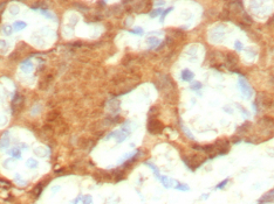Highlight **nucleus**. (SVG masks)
I'll use <instances>...</instances> for the list:
<instances>
[{"instance_id": "nucleus-5", "label": "nucleus", "mask_w": 274, "mask_h": 204, "mask_svg": "<svg viewBox=\"0 0 274 204\" xmlns=\"http://www.w3.org/2000/svg\"><path fill=\"white\" fill-rule=\"evenodd\" d=\"M20 69L25 74H31L33 71V69H34V64H33V62L31 60H26L20 64Z\"/></svg>"}, {"instance_id": "nucleus-29", "label": "nucleus", "mask_w": 274, "mask_h": 204, "mask_svg": "<svg viewBox=\"0 0 274 204\" xmlns=\"http://www.w3.org/2000/svg\"><path fill=\"white\" fill-rule=\"evenodd\" d=\"M202 88V84L199 82H194L193 84H191V89L192 90H199Z\"/></svg>"}, {"instance_id": "nucleus-13", "label": "nucleus", "mask_w": 274, "mask_h": 204, "mask_svg": "<svg viewBox=\"0 0 274 204\" xmlns=\"http://www.w3.org/2000/svg\"><path fill=\"white\" fill-rule=\"evenodd\" d=\"M25 27H26V24H25L24 21H15L13 25V29L14 30H16V32L22 30Z\"/></svg>"}, {"instance_id": "nucleus-3", "label": "nucleus", "mask_w": 274, "mask_h": 204, "mask_svg": "<svg viewBox=\"0 0 274 204\" xmlns=\"http://www.w3.org/2000/svg\"><path fill=\"white\" fill-rule=\"evenodd\" d=\"M159 181H161V183L163 184V187L166 188V189L175 188V186H176V183H177V181H175L173 178H170V177H168V176H163V175L159 177Z\"/></svg>"}, {"instance_id": "nucleus-27", "label": "nucleus", "mask_w": 274, "mask_h": 204, "mask_svg": "<svg viewBox=\"0 0 274 204\" xmlns=\"http://www.w3.org/2000/svg\"><path fill=\"white\" fill-rule=\"evenodd\" d=\"M40 12H41V14H43L45 16H47L48 19H51V20H54V15L52 13H49L48 11H45V10H40Z\"/></svg>"}, {"instance_id": "nucleus-1", "label": "nucleus", "mask_w": 274, "mask_h": 204, "mask_svg": "<svg viewBox=\"0 0 274 204\" xmlns=\"http://www.w3.org/2000/svg\"><path fill=\"white\" fill-rule=\"evenodd\" d=\"M163 130V125L156 119H151L148 122V131L152 134H158Z\"/></svg>"}, {"instance_id": "nucleus-18", "label": "nucleus", "mask_w": 274, "mask_h": 204, "mask_svg": "<svg viewBox=\"0 0 274 204\" xmlns=\"http://www.w3.org/2000/svg\"><path fill=\"white\" fill-rule=\"evenodd\" d=\"M229 181H230V178H225L224 181H221L220 183H218V184L216 186V189H217V190H221V189H224V188L227 186Z\"/></svg>"}, {"instance_id": "nucleus-16", "label": "nucleus", "mask_w": 274, "mask_h": 204, "mask_svg": "<svg viewBox=\"0 0 274 204\" xmlns=\"http://www.w3.org/2000/svg\"><path fill=\"white\" fill-rule=\"evenodd\" d=\"M10 153H11V155L13 156V159H15V160H20L21 159V152L18 150V148H13Z\"/></svg>"}, {"instance_id": "nucleus-6", "label": "nucleus", "mask_w": 274, "mask_h": 204, "mask_svg": "<svg viewBox=\"0 0 274 204\" xmlns=\"http://www.w3.org/2000/svg\"><path fill=\"white\" fill-rule=\"evenodd\" d=\"M8 146H10V134H8V132H5L0 139V150H6Z\"/></svg>"}, {"instance_id": "nucleus-21", "label": "nucleus", "mask_w": 274, "mask_h": 204, "mask_svg": "<svg viewBox=\"0 0 274 204\" xmlns=\"http://www.w3.org/2000/svg\"><path fill=\"white\" fill-rule=\"evenodd\" d=\"M8 10H10V13L12 14V15H16V14L20 12V10H19V7L16 5H11Z\"/></svg>"}, {"instance_id": "nucleus-32", "label": "nucleus", "mask_w": 274, "mask_h": 204, "mask_svg": "<svg viewBox=\"0 0 274 204\" xmlns=\"http://www.w3.org/2000/svg\"><path fill=\"white\" fill-rule=\"evenodd\" d=\"M81 200H82V197H81V196H77L74 201H71V202H70V204H77L79 203V201H81Z\"/></svg>"}, {"instance_id": "nucleus-8", "label": "nucleus", "mask_w": 274, "mask_h": 204, "mask_svg": "<svg viewBox=\"0 0 274 204\" xmlns=\"http://www.w3.org/2000/svg\"><path fill=\"white\" fill-rule=\"evenodd\" d=\"M22 103H24V97L20 95V94H18V95L14 97V99H13V106L14 108H16V106L21 108Z\"/></svg>"}, {"instance_id": "nucleus-25", "label": "nucleus", "mask_w": 274, "mask_h": 204, "mask_svg": "<svg viewBox=\"0 0 274 204\" xmlns=\"http://www.w3.org/2000/svg\"><path fill=\"white\" fill-rule=\"evenodd\" d=\"M15 182H16V183H19V184H20V186H22V187L26 184V182L21 180V175H20V174H15Z\"/></svg>"}, {"instance_id": "nucleus-11", "label": "nucleus", "mask_w": 274, "mask_h": 204, "mask_svg": "<svg viewBox=\"0 0 274 204\" xmlns=\"http://www.w3.org/2000/svg\"><path fill=\"white\" fill-rule=\"evenodd\" d=\"M26 166H27L28 168H31V169H35V168H38L39 163H38V161H36L35 159L31 158V159H28V160H27V162H26Z\"/></svg>"}, {"instance_id": "nucleus-24", "label": "nucleus", "mask_w": 274, "mask_h": 204, "mask_svg": "<svg viewBox=\"0 0 274 204\" xmlns=\"http://www.w3.org/2000/svg\"><path fill=\"white\" fill-rule=\"evenodd\" d=\"M172 10H173V7H169L168 10H165V11H163V13H162V16H161V22H164L165 16H166L168 14L170 13V12H171Z\"/></svg>"}, {"instance_id": "nucleus-30", "label": "nucleus", "mask_w": 274, "mask_h": 204, "mask_svg": "<svg viewBox=\"0 0 274 204\" xmlns=\"http://www.w3.org/2000/svg\"><path fill=\"white\" fill-rule=\"evenodd\" d=\"M130 33H133V34H143V29L142 28H139V27H137V28H135V29H133V30H130Z\"/></svg>"}, {"instance_id": "nucleus-7", "label": "nucleus", "mask_w": 274, "mask_h": 204, "mask_svg": "<svg viewBox=\"0 0 274 204\" xmlns=\"http://www.w3.org/2000/svg\"><path fill=\"white\" fill-rule=\"evenodd\" d=\"M180 77H182L183 81L191 82L192 80H193V77H194V74L192 72L191 70H189V69H184V70L182 71V74H180Z\"/></svg>"}, {"instance_id": "nucleus-22", "label": "nucleus", "mask_w": 274, "mask_h": 204, "mask_svg": "<svg viewBox=\"0 0 274 204\" xmlns=\"http://www.w3.org/2000/svg\"><path fill=\"white\" fill-rule=\"evenodd\" d=\"M7 48H8L7 42L4 40H0V53H5L7 50Z\"/></svg>"}, {"instance_id": "nucleus-12", "label": "nucleus", "mask_w": 274, "mask_h": 204, "mask_svg": "<svg viewBox=\"0 0 274 204\" xmlns=\"http://www.w3.org/2000/svg\"><path fill=\"white\" fill-rule=\"evenodd\" d=\"M137 153H138V152H131V153H127V154H124L123 156H122V159L120 160V163H124L125 161H129V160H130V158H134Z\"/></svg>"}, {"instance_id": "nucleus-33", "label": "nucleus", "mask_w": 274, "mask_h": 204, "mask_svg": "<svg viewBox=\"0 0 274 204\" xmlns=\"http://www.w3.org/2000/svg\"><path fill=\"white\" fill-rule=\"evenodd\" d=\"M184 132H185V133H186V136H189V138H190V139H193V136H192L191 133H190V132H189V131H188V128H185V127H184Z\"/></svg>"}, {"instance_id": "nucleus-31", "label": "nucleus", "mask_w": 274, "mask_h": 204, "mask_svg": "<svg viewBox=\"0 0 274 204\" xmlns=\"http://www.w3.org/2000/svg\"><path fill=\"white\" fill-rule=\"evenodd\" d=\"M60 189H61V187H60V186H55V187H52L51 191H52V194H56V192H59V191H60Z\"/></svg>"}, {"instance_id": "nucleus-10", "label": "nucleus", "mask_w": 274, "mask_h": 204, "mask_svg": "<svg viewBox=\"0 0 274 204\" xmlns=\"http://www.w3.org/2000/svg\"><path fill=\"white\" fill-rule=\"evenodd\" d=\"M175 189L179 191H189L190 190V187L186 183H179V182H177L176 186H175Z\"/></svg>"}, {"instance_id": "nucleus-36", "label": "nucleus", "mask_w": 274, "mask_h": 204, "mask_svg": "<svg viewBox=\"0 0 274 204\" xmlns=\"http://www.w3.org/2000/svg\"><path fill=\"white\" fill-rule=\"evenodd\" d=\"M206 198H208V195H207V194H204V196H202V200H206Z\"/></svg>"}, {"instance_id": "nucleus-26", "label": "nucleus", "mask_w": 274, "mask_h": 204, "mask_svg": "<svg viewBox=\"0 0 274 204\" xmlns=\"http://www.w3.org/2000/svg\"><path fill=\"white\" fill-rule=\"evenodd\" d=\"M163 13V10L162 8H157V10H155V11H152L150 13V16L151 18H156L157 15H159V14Z\"/></svg>"}, {"instance_id": "nucleus-20", "label": "nucleus", "mask_w": 274, "mask_h": 204, "mask_svg": "<svg viewBox=\"0 0 274 204\" xmlns=\"http://www.w3.org/2000/svg\"><path fill=\"white\" fill-rule=\"evenodd\" d=\"M2 32H4L6 35H11L12 32H13V27L10 26V25H5V26H2Z\"/></svg>"}, {"instance_id": "nucleus-28", "label": "nucleus", "mask_w": 274, "mask_h": 204, "mask_svg": "<svg viewBox=\"0 0 274 204\" xmlns=\"http://www.w3.org/2000/svg\"><path fill=\"white\" fill-rule=\"evenodd\" d=\"M234 46H235L234 48H235V50H237V52H241V50L244 49V46H243V43H241L240 41H237Z\"/></svg>"}, {"instance_id": "nucleus-9", "label": "nucleus", "mask_w": 274, "mask_h": 204, "mask_svg": "<svg viewBox=\"0 0 274 204\" xmlns=\"http://www.w3.org/2000/svg\"><path fill=\"white\" fill-rule=\"evenodd\" d=\"M147 42H148V44L150 46V49H152V48H156V47H157V46L161 43V41L158 40L157 38H152V36L148 38Z\"/></svg>"}, {"instance_id": "nucleus-19", "label": "nucleus", "mask_w": 274, "mask_h": 204, "mask_svg": "<svg viewBox=\"0 0 274 204\" xmlns=\"http://www.w3.org/2000/svg\"><path fill=\"white\" fill-rule=\"evenodd\" d=\"M81 202H82V204H93V197L90 195H86L82 197Z\"/></svg>"}, {"instance_id": "nucleus-14", "label": "nucleus", "mask_w": 274, "mask_h": 204, "mask_svg": "<svg viewBox=\"0 0 274 204\" xmlns=\"http://www.w3.org/2000/svg\"><path fill=\"white\" fill-rule=\"evenodd\" d=\"M145 164H147V166H148V167L150 168L151 170L153 172V174H155V176H156V178H157V180H159V177L162 176V175L159 174V172H158V169L156 168V166H155V164H152L151 162H147Z\"/></svg>"}, {"instance_id": "nucleus-17", "label": "nucleus", "mask_w": 274, "mask_h": 204, "mask_svg": "<svg viewBox=\"0 0 274 204\" xmlns=\"http://www.w3.org/2000/svg\"><path fill=\"white\" fill-rule=\"evenodd\" d=\"M4 167H5V168H7V169H12V168L14 167V159L10 158V159L5 160V162H4Z\"/></svg>"}, {"instance_id": "nucleus-4", "label": "nucleus", "mask_w": 274, "mask_h": 204, "mask_svg": "<svg viewBox=\"0 0 274 204\" xmlns=\"http://www.w3.org/2000/svg\"><path fill=\"white\" fill-rule=\"evenodd\" d=\"M260 204H268V203H274V189L271 191H268L267 194H265L260 200H259Z\"/></svg>"}, {"instance_id": "nucleus-15", "label": "nucleus", "mask_w": 274, "mask_h": 204, "mask_svg": "<svg viewBox=\"0 0 274 204\" xmlns=\"http://www.w3.org/2000/svg\"><path fill=\"white\" fill-rule=\"evenodd\" d=\"M34 153H35L36 156H39V158H43V156H46V154H47L46 148H43V147H38V148H35V150H34Z\"/></svg>"}, {"instance_id": "nucleus-2", "label": "nucleus", "mask_w": 274, "mask_h": 204, "mask_svg": "<svg viewBox=\"0 0 274 204\" xmlns=\"http://www.w3.org/2000/svg\"><path fill=\"white\" fill-rule=\"evenodd\" d=\"M239 88L241 89V92H243V96L245 97V98H251L252 97V95H253V92H252V89H251V86L248 85V83H247L244 78H239Z\"/></svg>"}, {"instance_id": "nucleus-34", "label": "nucleus", "mask_w": 274, "mask_h": 204, "mask_svg": "<svg viewBox=\"0 0 274 204\" xmlns=\"http://www.w3.org/2000/svg\"><path fill=\"white\" fill-rule=\"evenodd\" d=\"M6 122V120H5V117H0V125H4Z\"/></svg>"}, {"instance_id": "nucleus-23", "label": "nucleus", "mask_w": 274, "mask_h": 204, "mask_svg": "<svg viewBox=\"0 0 274 204\" xmlns=\"http://www.w3.org/2000/svg\"><path fill=\"white\" fill-rule=\"evenodd\" d=\"M40 111H41V106H40V104H38V105H34V108L32 109V116H35V114H38V113H40Z\"/></svg>"}, {"instance_id": "nucleus-35", "label": "nucleus", "mask_w": 274, "mask_h": 204, "mask_svg": "<svg viewBox=\"0 0 274 204\" xmlns=\"http://www.w3.org/2000/svg\"><path fill=\"white\" fill-rule=\"evenodd\" d=\"M164 4H165L164 1H156V2H155V5H159V6H161V5H164Z\"/></svg>"}]
</instances>
